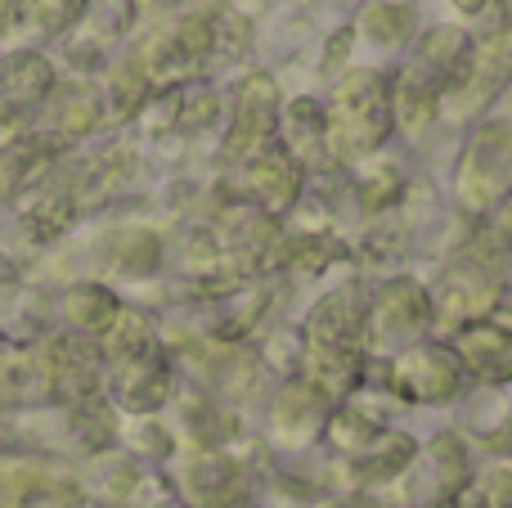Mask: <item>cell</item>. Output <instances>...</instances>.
Returning <instances> with one entry per match:
<instances>
[{
	"label": "cell",
	"instance_id": "1",
	"mask_svg": "<svg viewBox=\"0 0 512 508\" xmlns=\"http://www.w3.org/2000/svg\"><path fill=\"white\" fill-rule=\"evenodd\" d=\"M396 122V95L391 81L373 68H355L346 77H337L333 104L324 113V140L342 162H355L360 153L378 149L391 135Z\"/></svg>",
	"mask_w": 512,
	"mask_h": 508
},
{
	"label": "cell",
	"instance_id": "7",
	"mask_svg": "<svg viewBox=\"0 0 512 508\" xmlns=\"http://www.w3.org/2000/svg\"><path fill=\"white\" fill-rule=\"evenodd\" d=\"M414 27H418V9L405 5V0H373V5L360 14V32L369 36L373 45H382V50L409 45Z\"/></svg>",
	"mask_w": 512,
	"mask_h": 508
},
{
	"label": "cell",
	"instance_id": "14",
	"mask_svg": "<svg viewBox=\"0 0 512 508\" xmlns=\"http://www.w3.org/2000/svg\"><path fill=\"white\" fill-rule=\"evenodd\" d=\"M32 5L36 0H0V32H5L14 18H23V14H32Z\"/></svg>",
	"mask_w": 512,
	"mask_h": 508
},
{
	"label": "cell",
	"instance_id": "3",
	"mask_svg": "<svg viewBox=\"0 0 512 508\" xmlns=\"http://www.w3.org/2000/svg\"><path fill=\"white\" fill-rule=\"evenodd\" d=\"M216 50V14H185L176 23H167L162 32H153L144 41V50L135 54L140 72L149 77V86H185V77H194Z\"/></svg>",
	"mask_w": 512,
	"mask_h": 508
},
{
	"label": "cell",
	"instance_id": "12",
	"mask_svg": "<svg viewBox=\"0 0 512 508\" xmlns=\"http://www.w3.org/2000/svg\"><path fill=\"white\" fill-rule=\"evenodd\" d=\"M86 5L90 0H36L32 14H36V23H41L45 32H63L68 23H77Z\"/></svg>",
	"mask_w": 512,
	"mask_h": 508
},
{
	"label": "cell",
	"instance_id": "10",
	"mask_svg": "<svg viewBox=\"0 0 512 508\" xmlns=\"http://www.w3.org/2000/svg\"><path fill=\"white\" fill-rule=\"evenodd\" d=\"M41 167H45L41 144H18V149H5L0 153V198H14Z\"/></svg>",
	"mask_w": 512,
	"mask_h": 508
},
{
	"label": "cell",
	"instance_id": "4",
	"mask_svg": "<svg viewBox=\"0 0 512 508\" xmlns=\"http://www.w3.org/2000/svg\"><path fill=\"white\" fill-rule=\"evenodd\" d=\"M279 86H274L270 72H252L239 90H234V122H230V140L225 153L234 158H261L265 144L279 131Z\"/></svg>",
	"mask_w": 512,
	"mask_h": 508
},
{
	"label": "cell",
	"instance_id": "16",
	"mask_svg": "<svg viewBox=\"0 0 512 508\" xmlns=\"http://www.w3.org/2000/svg\"><path fill=\"white\" fill-rule=\"evenodd\" d=\"M450 5L459 9V14H486L490 0H450Z\"/></svg>",
	"mask_w": 512,
	"mask_h": 508
},
{
	"label": "cell",
	"instance_id": "13",
	"mask_svg": "<svg viewBox=\"0 0 512 508\" xmlns=\"http://www.w3.org/2000/svg\"><path fill=\"white\" fill-rule=\"evenodd\" d=\"M351 36H355V27H342V32L328 41V54H324V77H333L337 72V63L346 59V50H351Z\"/></svg>",
	"mask_w": 512,
	"mask_h": 508
},
{
	"label": "cell",
	"instance_id": "15",
	"mask_svg": "<svg viewBox=\"0 0 512 508\" xmlns=\"http://www.w3.org/2000/svg\"><path fill=\"white\" fill-rule=\"evenodd\" d=\"M135 14H167V9H176L180 0H131Z\"/></svg>",
	"mask_w": 512,
	"mask_h": 508
},
{
	"label": "cell",
	"instance_id": "8",
	"mask_svg": "<svg viewBox=\"0 0 512 508\" xmlns=\"http://www.w3.org/2000/svg\"><path fill=\"white\" fill-rule=\"evenodd\" d=\"M144 99H149V77L140 72V63H135V59H126L122 68L113 72V81L104 86V99H99V104H104L108 117H117V122H122V117L140 113Z\"/></svg>",
	"mask_w": 512,
	"mask_h": 508
},
{
	"label": "cell",
	"instance_id": "5",
	"mask_svg": "<svg viewBox=\"0 0 512 508\" xmlns=\"http://www.w3.org/2000/svg\"><path fill=\"white\" fill-rule=\"evenodd\" d=\"M512 185V122H486L463 158V194L468 203H486Z\"/></svg>",
	"mask_w": 512,
	"mask_h": 508
},
{
	"label": "cell",
	"instance_id": "6",
	"mask_svg": "<svg viewBox=\"0 0 512 508\" xmlns=\"http://www.w3.org/2000/svg\"><path fill=\"white\" fill-rule=\"evenodd\" d=\"M50 86H54V68H50L45 54L18 50V54H9V59L0 63V99H5L9 108L41 104V99L50 95Z\"/></svg>",
	"mask_w": 512,
	"mask_h": 508
},
{
	"label": "cell",
	"instance_id": "9",
	"mask_svg": "<svg viewBox=\"0 0 512 508\" xmlns=\"http://www.w3.org/2000/svg\"><path fill=\"white\" fill-rule=\"evenodd\" d=\"M283 135H288V144H297V149H328L324 140V113H319L315 99H292L288 113H283Z\"/></svg>",
	"mask_w": 512,
	"mask_h": 508
},
{
	"label": "cell",
	"instance_id": "2",
	"mask_svg": "<svg viewBox=\"0 0 512 508\" xmlns=\"http://www.w3.org/2000/svg\"><path fill=\"white\" fill-rule=\"evenodd\" d=\"M512 81V0H499L490 27L481 32V41H472V59L463 81L441 99V113L450 117H472L481 108H490Z\"/></svg>",
	"mask_w": 512,
	"mask_h": 508
},
{
	"label": "cell",
	"instance_id": "11",
	"mask_svg": "<svg viewBox=\"0 0 512 508\" xmlns=\"http://www.w3.org/2000/svg\"><path fill=\"white\" fill-rule=\"evenodd\" d=\"M68 315L81 324V329L104 333L122 311H117V302L104 293V288H77V293L68 297Z\"/></svg>",
	"mask_w": 512,
	"mask_h": 508
}]
</instances>
